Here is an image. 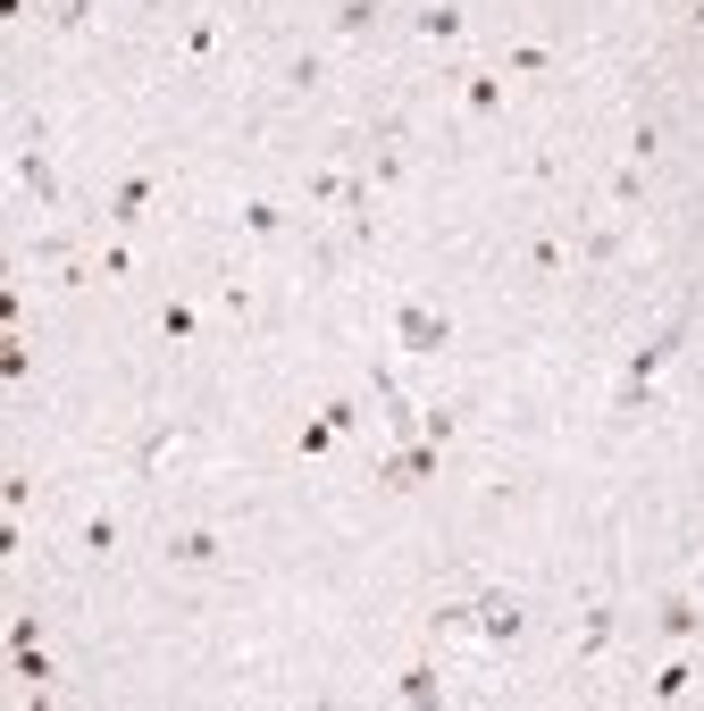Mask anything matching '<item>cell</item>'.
I'll use <instances>...</instances> for the list:
<instances>
[{"label":"cell","mask_w":704,"mask_h":711,"mask_svg":"<svg viewBox=\"0 0 704 711\" xmlns=\"http://www.w3.org/2000/svg\"><path fill=\"white\" fill-rule=\"evenodd\" d=\"M152 193H160V168H126V176L110 185V226H134Z\"/></svg>","instance_id":"7"},{"label":"cell","mask_w":704,"mask_h":711,"mask_svg":"<svg viewBox=\"0 0 704 711\" xmlns=\"http://www.w3.org/2000/svg\"><path fill=\"white\" fill-rule=\"evenodd\" d=\"M562 260H571V251L553 244V235H537V244H529V268H537V277H562Z\"/></svg>","instance_id":"26"},{"label":"cell","mask_w":704,"mask_h":711,"mask_svg":"<svg viewBox=\"0 0 704 711\" xmlns=\"http://www.w3.org/2000/svg\"><path fill=\"white\" fill-rule=\"evenodd\" d=\"M277 84H286V93H319L327 84V68H319V51H294L286 68H277Z\"/></svg>","instance_id":"15"},{"label":"cell","mask_w":704,"mask_h":711,"mask_svg":"<svg viewBox=\"0 0 704 711\" xmlns=\"http://www.w3.org/2000/svg\"><path fill=\"white\" fill-rule=\"evenodd\" d=\"M437 461H445V444H437V435H419V444H402V452H386V461H378V486L386 494H411V486L437 477Z\"/></svg>","instance_id":"3"},{"label":"cell","mask_w":704,"mask_h":711,"mask_svg":"<svg viewBox=\"0 0 704 711\" xmlns=\"http://www.w3.org/2000/svg\"><path fill=\"white\" fill-rule=\"evenodd\" d=\"M18 176H25V193H34L42 209L59 202V168H51V134H42V126H25V143H18Z\"/></svg>","instance_id":"5"},{"label":"cell","mask_w":704,"mask_h":711,"mask_svg":"<svg viewBox=\"0 0 704 711\" xmlns=\"http://www.w3.org/2000/svg\"><path fill=\"white\" fill-rule=\"evenodd\" d=\"M621 260V226H588L579 235V268H612Z\"/></svg>","instance_id":"14"},{"label":"cell","mask_w":704,"mask_h":711,"mask_svg":"<svg viewBox=\"0 0 704 711\" xmlns=\"http://www.w3.org/2000/svg\"><path fill=\"white\" fill-rule=\"evenodd\" d=\"M169 444H176V419H152V427L134 435L126 468H134V477H160V461H169Z\"/></svg>","instance_id":"9"},{"label":"cell","mask_w":704,"mask_h":711,"mask_svg":"<svg viewBox=\"0 0 704 711\" xmlns=\"http://www.w3.org/2000/svg\"><path fill=\"white\" fill-rule=\"evenodd\" d=\"M193 327H202V319H193V301H169V310H160V336H169V343H193Z\"/></svg>","instance_id":"22"},{"label":"cell","mask_w":704,"mask_h":711,"mask_svg":"<svg viewBox=\"0 0 704 711\" xmlns=\"http://www.w3.org/2000/svg\"><path fill=\"white\" fill-rule=\"evenodd\" d=\"M93 25V0H51V34H84Z\"/></svg>","instance_id":"20"},{"label":"cell","mask_w":704,"mask_h":711,"mask_svg":"<svg viewBox=\"0 0 704 711\" xmlns=\"http://www.w3.org/2000/svg\"><path fill=\"white\" fill-rule=\"evenodd\" d=\"M687 25H696V34H704V0H696V9H687Z\"/></svg>","instance_id":"29"},{"label":"cell","mask_w":704,"mask_h":711,"mask_svg":"<svg viewBox=\"0 0 704 711\" xmlns=\"http://www.w3.org/2000/svg\"><path fill=\"white\" fill-rule=\"evenodd\" d=\"M386 0H336V34H378Z\"/></svg>","instance_id":"16"},{"label":"cell","mask_w":704,"mask_h":711,"mask_svg":"<svg viewBox=\"0 0 704 711\" xmlns=\"http://www.w3.org/2000/svg\"><path fill=\"white\" fill-rule=\"evenodd\" d=\"M428 628H437V637H470V628H478V586H470V595H445L437 611H428Z\"/></svg>","instance_id":"11"},{"label":"cell","mask_w":704,"mask_h":711,"mask_svg":"<svg viewBox=\"0 0 704 711\" xmlns=\"http://www.w3.org/2000/svg\"><path fill=\"white\" fill-rule=\"evenodd\" d=\"M84 553H93V561H101V553H118V519H110V511L84 519Z\"/></svg>","instance_id":"23"},{"label":"cell","mask_w":704,"mask_h":711,"mask_svg":"<svg viewBox=\"0 0 704 711\" xmlns=\"http://www.w3.org/2000/svg\"><path fill=\"white\" fill-rule=\"evenodd\" d=\"M545 68H553V51H545V42H520V51L503 59V75H545Z\"/></svg>","instance_id":"25"},{"label":"cell","mask_w":704,"mask_h":711,"mask_svg":"<svg viewBox=\"0 0 704 711\" xmlns=\"http://www.w3.org/2000/svg\"><path fill=\"white\" fill-rule=\"evenodd\" d=\"M687 327H696V301H680L663 336H646V343H637V352H629V369H621V393H612V411H621V419L654 411V377H663V360H671V352H680V343H687Z\"/></svg>","instance_id":"1"},{"label":"cell","mask_w":704,"mask_h":711,"mask_svg":"<svg viewBox=\"0 0 704 711\" xmlns=\"http://www.w3.org/2000/svg\"><path fill=\"white\" fill-rule=\"evenodd\" d=\"M395 336H402V352H445V343H453V319L428 310V301H402V310H395Z\"/></svg>","instance_id":"4"},{"label":"cell","mask_w":704,"mask_h":711,"mask_svg":"<svg viewBox=\"0 0 704 711\" xmlns=\"http://www.w3.org/2000/svg\"><path fill=\"white\" fill-rule=\"evenodd\" d=\"M612 637H621V611H612V602H595L588 628L571 637V661H604V653H612Z\"/></svg>","instance_id":"8"},{"label":"cell","mask_w":704,"mask_h":711,"mask_svg":"<svg viewBox=\"0 0 704 711\" xmlns=\"http://www.w3.org/2000/svg\"><path fill=\"white\" fill-rule=\"evenodd\" d=\"M395 694H402V703H437V694H445V670H437V661H411V670L395 678Z\"/></svg>","instance_id":"13"},{"label":"cell","mask_w":704,"mask_h":711,"mask_svg":"<svg viewBox=\"0 0 704 711\" xmlns=\"http://www.w3.org/2000/svg\"><path fill=\"white\" fill-rule=\"evenodd\" d=\"M687 687H696V661H663V670H654V703H680Z\"/></svg>","instance_id":"19"},{"label":"cell","mask_w":704,"mask_h":711,"mask_svg":"<svg viewBox=\"0 0 704 711\" xmlns=\"http://www.w3.org/2000/svg\"><path fill=\"white\" fill-rule=\"evenodd\" d=\"M654 628H663V637H704V611L687 595H671V602H654Z\"/></svg>","instance_id":"12"},{"label":"cell","mask_w":704,"mask_h":711,"mask_svg":"<svg viewBox=\"0 0 704 711\" xmlns=\"http://www.w3.org/2000/svg\"><path fill=\"white\" fill-rule=\"evenodd\" d=\"M169 561L176 569H218V561H227V536H218V527H176V536H169Z\"/></svg>","instance_id":"6"},{"label":"cell","mask_w":704,"mask_h":711,"mask_svg":"<svg viewBox=\"0 0 704 711\" xmlns=\"http://www.w3.org/2000/svg\"><path fill=\"white\" fill-rule=\"evenodd\" d=\"M244 235L277 244V235H286V209H277V202H244Z\"/></svg>","instance_id":"18"},{"label":"cell","mask_w":704,"mask_h":711,"mask_svg":"<svg viewBox=\"0 0 704 711\" xmlns=\"http://www.w3.org/2000/svg\"><path fill=\"white\" fill-rule=\"evenodd\" d=\"M461 110H470V117H496V110H503V75L461 68Z\"/></svg>","instance_id":"10"},{"label":"cell","mask_w":704,"mask_h":711,"mask_svg":"<svg viewBox=\"0 0 704 711\" xmlns=\"http://www.w3.org/2000/svg\"><path fill=\"white\" fill-rule=\"evenodd\" d=\"M637 193H646V168H637V159H629V168L612 176V209H629V202H637Z\"/></svg>","instance_id":"28"},{"label":"cell","mask_w":704,"mask_h":711,"mask_svg":"<svg viewBox=\"0 0 704 711\" xmlns=\"http://www.w3.org/2000/svg\"><path fill=\"white\" fill-rule=\"evenodd\" d=\"M478 637L496 645V653H503V645H520V637H529V602L503 595V586H478Z\"/></svg>","instance_id":"2"},{"label":"cell","mask_w":704,"mask_h":711,"mask_svg":"<svg viewBox=\"0 0 704 711\" xmlns=\"http://www.w3.org/2000/svg\"><path fill=\"white\" fill-rule=\"evenodd\" d=\"M210 51H218V25H185V68H210Z\"/></svg>","instance_id":"24"},{"label":"cell","mask_w":704,"mask_h":711,"mask_svg":"<svg viewBox=\"0 0 704 711\" xmlns=\"http://www.w3.org/2000/svg\"><path fill=\"white\" fill-rule=\"evenodd\" d=\"M327 444H336V427H327V411H319V419H310V427H303V435H294V452H303V461H319V452H327Z\"/></svg>","instance_id":"27"},{"label":"cell","mask_w":704,"mask_h":711,"mask_svg":"<svg viewBox=\"0 0 704 711\" xmlns=\"http://www.w3.org/2000/svg\"><path fill=\"white\" fill-rule=\"evenodd\" d=\"M344 185H353V176H344V168H310L303 202H310V209H336V202H344Z\"/></svg>","instance_id":"17"},{"label":"cell","mask_w":704,"mask_h":711,"mask_svg":"<svg viewBox=\"0 0 704 711\" xmlns=\"http://www.w3.org/2000/svg\"><path fill=\"white\" fill-rule=\"evenodd\" d=\"M419 34L428 42H461V9H419Z\"/></svg>","instance_id":"21"}]
</instances>
